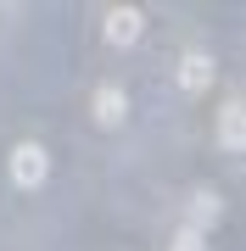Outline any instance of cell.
Masks as SVG:
<instances>
[{"instance_id": "3957f363", "label": "cell", "mask_w": 246, "mask_h": 251, "mask_svg": "<svg viewBox=\"0 0 246 251\" xmlns=\"http://www.w3.org/2000/svg\"><path fill=\"white\" fill-rule=\"evenodd\" d=\"M90 117H95V128H123V117H129V95H123V84H95V95H90Z\"/></svg>"}, {"instance_id": "52a82bcc", "label": "cell", "mask_w": 246, "mask_h": 251, "mask_svg": "<svg viewBox=\"0 0 246 251\" xmlns=\"http://www.w3.org/2000/svg\"><path fill=\"white\" fill-rule=\"evenodd\" d=\"M168 251H207V234H196V229H185V224H179V234L168 240Z\"/></svg>"}, {"instance_id": "7a4b0ae2", "label": "cell", "mask_w": 246, "mask_h": 251, "mask_svg": "<svg viewBox=\"0 0 246 251\" xmlns=\"http://www.w3.org/2000/svg\"><path fill=\"white\" fill-rule=\"evenodd\" d=\"M101 34H107V45H112V50L140 45V34H146V11H140V6H112V11H107V23H101Z\"/></svg>"}, {"instance_id": "5b68a950", "label": "cell", "mask_w": 246, "mask_h": 251, "mask_svg": "<svg viewBox=\"0 0 246 251\" xmlns=\"http://www.w3.org/2000/svg\"><path fill=\"white\" fill-rule=\"evenodd\" d=\"M213 78H219V62H213L207 50H185V56H179V90H185V95L213 90Z\"/></svg>"}, {"instance_id": "6da1fadb", "label": "cell", "mask_w": 246, "mask_h": 251, "mask_svg": "<svg viewBox=\"0 0 246 251\" xmlns=\"http://www.w3.org/2000/svg\"><path fill=\"white\" fill-rule=\"evenodd\" d=\"M45 179H51V151L39 140H23V145H11V184L17 190H45Z\"/></svg>"}, {"instance_id": "277c9868", "label": "cell", "mask_w": 246, "mask_h": 251, "mask_svg": "<svg viewBox=\"0 0 246 251\" xmlns=\"http://www.w3.org/2000/svg\"><path fill=\"white\" fill-rule=\"evenodd\" d=\"M219 224H224V196H219V190H191V206H185V229L207 234V229H219Z\"/></svg>"}, {"instance_id": "8992f818", "label": "cell", "mask_w": 246, "mask_h": 251, "mask_svg": "<svg viewBox=\"0 0 246 251\" xmlns=\"http://www.w3.org/2000/svg\"><path fill=\"white\" fill-rule=\"evenodd\" d=\"M219 145L224 151H246V100H224L219 106Z\"/></svg>"}]
</instances>
